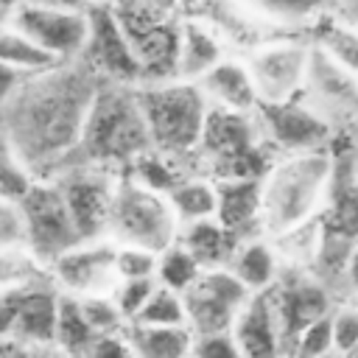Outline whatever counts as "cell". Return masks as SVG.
Segmentation results:
<instances>
[{
  "mask_svg": "<svg viewBox=\"0 0 358 358\" xmlns=\"http://www.w3.org/2000/svg\"><path fill=\"white\" fill-rule=\"evenodd\" d=\"M302 95L336 126L344 120L358 123V76L333 62L316 45L310 50V70Z\"/></svg>",
  "mask_w": 358,
  "mask_h": 358,
  "instance_id": "ac0fdd59",
  "label": "cell"
},
{
  "mask_svg": "<svg viewBox=\"0 0 358 358\" xmlns=\"http://www.w3.org/2000/svg\"><path fill=\"white\" fill-rule=\"evenodd\" d=\"M112 8L140 62L143 84L176 78L182 42V20H176V11H159L143 0H112Z\"/></svg>",
  "mask_w": 358,
  "mask_h": 358,
  "instance_id": "ba28073f",
  "label": "cell"
},
{
  "mask_svg": "<svg viewBox=\"0 0 358 358\" xmlns=\"http://www.w3.org/2000/svg\"><path fill=\"white\" fill-rule=\"evenodd\" d=\"M274 305H277V319H280V333H282V352H294V344L299 333L316 322L319 316L333 310V291L310 274V268L302 266H285L271 285Z\"/></svg>",
  "mask_w": 358,
  "mask_h": 358,
  "instance_id": "4fadbf2b",
  "label": "cell"
},
{
  "mask_svg": "<svg viewBox=\"0 0 358 358\" xmlns=\"http://www.w3.org/2000/svg\"><path fill=\"white\" fill-rule=\"evenodd\" d=\"M62 285L53 271H42L31 280L3 285L0 299V330L3 350H59L56 324L62 305Z\"/></svg>",
  "mask_w": 358,
  "mask_h": 358,
  "instance_id": "8992f818",
  "label": "cell"
},
{
  "mask_svg": "<svg viewBox=\"0 0 358 358\" xmlns=\"http://www.w3.org/2000/svg\"><path fill=\"white\" fill-rule=\"evenodd\" d=\"M157 285H159L157 277H129V280H117L112 296H115L120 313L129 322H134L140 316V310L145 308V302L151 299V294L157 291Z\"/></svg>",
  "mask_w": 358,
  "mask_h": 358,
  "instance_id": "d590c367",
  "label": "cell"
},
{
  "mask_svg": "<svg viewBox=\"0 0 358 358\" xmlns=\"http://www.w3.org/2000/svg\"><path fill=\"white\" fill-rule=\"evenodd\" d=\"M252 291L235 277L229 266L204 268L201 277L185 291L187 305V324L196 336L215 333V330H232L241 308Z\"/></svg>",
  "mask_w": 358,
  "mask_h": 358,
  "instance_id": "5bb4252c",
  "label": "cell"
},
{
  "mask_svg": "<svg viewBox=\"0 0 358 358\" xmlns=\"http://www.w3.org/2000/svg\"><path fill=\"white\" fill-rule=\"evenodd\" d=\"M179 241L199 257V263L204 268H215V266H229L235 249H238V238L215 218H199V221H187L179 229Z\"/></svg>",
  "mask_w": 358,
  "mask_h": 358,
  "instance_id": "d4e9b609",
  "label": "cell"
},
{
  "mask_svg": "<svg viewBox=\"0 0 358 358\" xmlns=\"http://www.w3.org/2000/svg\"><path fill=\"white\" fill-rule=\"evenodd\" d=\"M98 330L90 324L81 299L76 294L62 291V305H59V324H56V347L59 352L70 355H87L90 344L95 341Z\"/></svg>",
  "mask_w": 358,
  "mask_h": 358,
  "instance_id": "4dcf8cb0",
  "label": "cell"
},
{
  "mask_svg": "<svg viewBox=\"0 0 358 358\" xmlns=\"http://www.w3.org/2000/svg\"><path fill=\"white\" fill-rule=\"evenodd\" d=\"M182 221L168 199V193L154 190L134 176L123 173L115 193L109 238L117 243H134L154 252H162L173 241H179Z\"/></svg>",
  "mask_w": 358,
  "mask_h": 358,
  "instance_id": "52a82bcc",
  "label": "cell"
},
{
  "mask_svg": "<svg viewBox=\"0 0 358 358\" xmlns=\"http://www.w3.org/2000/svg\"><path fill=\"white\" fill-rule=\"evenodd\" d=\"M90 39L81 53V62H87L103 81L117 84H143L140 62L115 17L112 3H92L90 8Z\"/></svg>",
  "mask_w": 358,
  "mask_h": 358,
  "instance_id": "2e32d148",
  "label": "cell"
},
{
  "mask_svg": "<svg viewBox=\"0 0 358 358\" xmlns=\"http://www.w3.org/2000/svg\"><path fill=\"white\" fill-rule=\"evenodd\" d=\"M218 182V221L238 238H257L263 232V176L215 179Z\"/></svg>",
  "mask_w": 358,
  "mask_h": 358,
  "instance_id": "44dd1931",
  "label": "cell"
},
{
  "mask_svg": "<svg viewBox=\"0 0 358 358\" xmlns=\"http://www.w3.org/2000/svg\"><path fill=\"white\" fill-rule=\"evenodd\" d=\"M204 266L199 263V257L182 243V241H173L171 246H165L159 252V266H157V280L162 285H171L176 291H187L199 277H201Z\"/></svg>",
  "mask_w": 358,
  "mask_h": 358,
  "instance_id": "d6a6232c",
  "label": "cell"
},
{
  "mask_svg": "<svg viewBox=\"0 0 358 358\" xmlns=\"http://www.w3.org/2000/svg\"><path fill=\"white\" fill-rule=\"evenodd\" d=\"M333 176L327 148L282 154L263 176V232L280 235L324 210Z\"/></svg>",
  "mask_w": 358,
  "mask_h": 358,
  "instance_id": "3957f363",
  "label": "cell"
},
{
  "mask_svg": "<svg viewBox=\"0 0 358 358\" xmlns=\"http://www.w3.org/2000/svg\"><path fill=\"white\" fill-rule=\"evenodd\" d=\"M266 151H277L263 129V120L255 112H238L213 106L207 112L201 145H199V162L207 165L215 179H252L266 176V171L274 165Z\"/></svg>",
  "mask_w": 358,
  "mask_h": 358,
  "instance_id": "5b68a950",
  "label": "cell"
},
{
  "mask_svg": "<svg viewBox=\"0 0 358 358\" xmlns=\"http://www.w3.org/2000/svg\"><path fill=\"white\" fill-rule=\"evenodd\" d=\"M313 45L302 39H268L249 50L246 64L257 84L260 101H288L305 92Z\"/></svg>",
  "mask_w": 358,
  "mask_h": 358,
  "instance_id": "7c38bea8",
  "label": "cell"
},
{
  "mask_svg": "<svg viewBox=\"0 0 358 358\" xmlns=\"http://www.w3.org/2000/svg\"><path fill=\"white\" fill-rule=\"evenodd\" d=\"M117 277L129 280V277H157V266H159V252L145 249V246H134V243H117Z\"/></svg>",
  "mask_w": 358,
  "mask_h": 358,
  "instance_id": "74e56055",
  "label": "cell"
},
{
  "mask_svg": "<svg viewBox=\"0 0 358 358\" xmlns=\"http://www.w3.org/2000/svg\"><path fill=\"white\" fill-rule=\"evenodd\" d=\"M101 76L81 59L25 76L3 101V145L36 176H50L78 145Z\"/></svg>",
  "mask_w": 358,
  "mask_h": 358,
  "instance_id": "6da1fadb",
  "label": "cell"
},
{
  "mask_svg": "<svg viewBox=\"0 0 358 358\" xmlns=\"http://www.w3.org/2000/svg\"><path fill=\"white\" fill-rule=\"evenodd\" d=\"M81 299V308L90 319V324L98 330V333H109V330H123L129 324V319L120 313L117 302L112 294H87V296H78Z\"/></svg>",
  "mask_w": 358,
  "mask_h": 358,
  "instance_id": "8d00e7d4",
  "label": "cell"
},
{
  "mask_svg": "<svg viewBox=\"0 0 358 358\" xmlns=\"http://www.w3.org/2000/svg\"><path fill=\"white\" fill-rule=\"evenodd\" d=\"M50 179L59 182L81 238L84 241L106 238L112 207H115V193L120 182L117 171L106 165L76 162V165H62L59 171L50 173Z\"/></svg>",
  "mask_w": 358,
  "mask_h": 358,
  "instance_id": "9c48e42d",
  "label": "cell"
},
{
  "mask_svg": "<svg viewBox=\"0 0 358 358\" xmlns=\"http://www.w3.org/2000/svg\"><path fill=\"white\" fill-rule=\"evenodd\" d=\"M322 224L324 232L358 241V168L352 145L333 154V176L322 210Z\"/></svg>",
  "mask_w": 358,
  "mask_h": 358,
  "instance_id": "d6986e66",
  "label": "cell"
},
{
  "mask_svg": "<svg viewBox=\"0 0 358 358\" xmlns=\"http://www.w3.org/2000/svg\"><path fill=\"white\" fill-rule=\"evenodd\" d=\"M126 336L134 355L145 358H176V355H193L196 333L190 324H145V322H129Z\"/></svg>",
  "mask_w": 358,
  "mask_h": 358,
  "instance_id": "cb8c5ba5",
  "label": "cell"
},
{
  "mask_svg": "<svg viewBox=\"0 0 358 358\" xmlns=\"http://www.w3.org/2000/svg\"><path fill=\"white\" fill-rule=\"evenodd\" d=\"M0 62H3V67L20 70L25 76L48 73V70L64 64L59 56H53L36 39H31L28 34H22L20 28H14L8 22H3V34H0Z\"/></svg>",
  "mask_w": 358,
  "mask_h": 358,
  "instance_id": "4316f807",
  "label": "cell"
},
{
  "mask_svg": "<svg viewBox=\"0 0 358 358\" xmlns=\"http://www.w3.org/2000/svg\"><path fill=\"white\" fill-rule=\"evenodd\" d=\"M199 84L213 106L238 109V112H255L260 106V92L246 62L221 59L213 70H207L199 78Z\"/></svg>",
  "mask_w": 358,
  "mask_h": 358,
  "instance_id": "7402d4cb",
  "label": "cell"
},
{
  "mask_svg": "<svg viewBox=\"0 0 358 358\" xmlns=\"http://www.w3.org/2000/svg\"><path fill=\"white\" fill-rule=\"evenodd\" d=\"M168 199H171V204H173V210H176L182 224L218 215V182L204 179L201 173H187L168 193Z\"/></svg>",
  "mask_w": 358,
  "mask_h": 358,
  "instance_id": "f1b7e54d",
  "label": "cell"
},
{
  "mask_svg": "<svg viewBox=\"0 0 358 358\" xmlns=\"http://www.w3.org/2000/svg\"><path fill=\"white\" fill-rule=\"evenodd\" d=\"M117 241L112 243L109 238H95V241H81L78 246L67 249L62 257L50 263V271L62 291L87 296V294H112L117 285Z\"/></svg>",
  "mask_w": 358,
  "mask_h": 358,
  "instance_id": "e0dca14e",
  "label": "cell"
},
{
  "mask_svg": "<svg viewBox=\"0 0 358 358\" xmlns=\"http://www.w3.org/2000/svg\"><path fill=\"white\" fill-rule=\"evenodd\" d=\"M22 3H36V6H50V8H76V11L90 8V0H22Z\"/></svg>",
  "mask_w": 358,
  "mask_h": 358,
  "instance_id": "ee69618b",
  "label": "cell"
},
{
  "mask_svg": "<svg viewBox=\"0 0 358 358\" xmlns=\"http://www.w3.org/2000/svg\"><path fill=\"white\" fill-rule=\"evenodd\" d=\"M333 341H336V352L350 355L358 347V302L344 305V308H333Z\"/></svg>",
  "mask_w": 358,
  "mask_h": 358,
  "instance_id": "60d3db41",
  "label": "cell"
},
{
  "mask_svg": "<svg viewBox=\"0 0 358 358\" xmlns=\"http://www.w3.org/2000/svg\"><path fill=\"white\" fill-rule=\"evenodd\" d=\"M151 148H154V140L140 106L137 87L101 81L84 134L76 151L62 165L84 162V165H106L120 171V168H129L140 154Z\"/></svg>",
  "mask_w": 358,
  "mask_h": 358,
  "instance_id": "7a4b0ae2",
  "label": "cell"
},
{
  "mask_svg": "<svg viewBox=\"0 0 358 358\" xmlns=\"http://www.w3.org/2000/svg\"><path fill=\"white\" fill-rule=\"evenodd\" d=\"M0 243L3 249H28V224L20 201L3 199L0 204Z\"/></svg>",
  "mask_w": 358,
  "mask_h": 358,
  "instance_id": "ab89813d",
  "label": "cell"
},
{
  "mask_svg": "<svg viewBox=\"0 0 358 358\" xmlns=\"http://www.w3.org/2000/svg\"><path fill=\"white\" fill-rule=\"evenodd\" d=\"M134 322H145V324H187L185 294L159 282Z\"/></svg>",
  "mask_w": 358,
  "mask_h": 358,
  "instance_id": "836d02e7",
  "label": "cell"
},
{
  "mask_svg": "<svg viewBox=\"0 0 358 358\" xmlns=\"http://www.w3.org/2000/svg\"><path fill=\"white\" fill-rule=\"evenodd\" d=\"M143 3H148L159 11H179V0H143Z\"/></svg>",
  "mask_w": 358,
  "mask_h": 358,
  "instance_id": "bcb514c9",
  "label": "cell"
},
{
  "mask_svg": "<svg viewBox=\"0 0 358 358\" xmlns=\"http://www.w3.org/2000/svg\"><path fill=\"white\" fill-rule=\"evenodd\" d=\"M137 95L154 148L187 165L199 162V145L210 112L201 84L185 78L137 84Z\"/></svg>",
  "mask_w": 358,
  "mask_h": 358,
  "instance_id": "277c9868",
  "label": "cell"
},
{
  "mask_svg": "<svg viewBox=\"0 0 358 358\" xmlns=\"http://www.w3.org/2000/svg\"><path fill=\"white\" fill-rule=\"evenodd\" d=\"M322 238H324V224H322V213L280 232V235H271V243L280 255V260L285 266H302V268H310V263L316 260L319 255V246H322Z\"/></svg>",
  "mask_w": 358,
  "mask_h": 358,
  "instance_id": "f546056e",
  "label": "cell"
},
{
  "mask_svg": "<svg viewBox=\"0 0 358 358\" xmlns=\"http://www.w3.org/2000/svg\"><path fill=\"white\" fill-rule=\"evenodd\" d=\"M229 268L249 291H263L277 282V277L282 271V260L271 241L246 238L238 243V249L229 260Z\"/></svg>",
  "mask_w": 358,
  "mask_h": 358,
  "instance_id": "484cf974",
  "label": "cell"
},
{
  "mask_svg": "<svg viewBox=\"0 0 358 358\" xmlns=\"http://www.w3.org/2000/svg\"><path fill=\"white\" fill-rule=\"evenodd\" d=\"M221 59H227V42L221 31L210 22L185 17L182 20V42H179V67L176 78L199 81L207 70H213Z\"/></svg>",
  "mask_w": 358,
  "mask_h": 358,
  "instance_id": "603a6c76",
  "label": "cell"
},
{
  "mask_svg": "<svg viewBox=\"0 0 358 358\" xmlns=\"http://www.w3.org/2000/svg\"><path fill=\"white\" fill-rule=\"evenodd\" d=\"M313 45L322 48L333 62L358 76V22L347 17L324 14L313 28Z\"/></svg>",
  "mask_w": 358,
  "mask_h": 358,
  "instance_id": "83f0119b",
  "label": "cell"
},
{
  "mask_svg": "<svg viewBox=\"0 0 358 358\" xmlns=\"http://www.w3.org/2000/svg\"><path fill=\"white\" fill-rule=\"evenodd\" d=\"M355 302H358V296H355Z\"/></svg>",
  "mask_w": 358,
  "mask_h": 358,
  "instance_id": "c3c4849f",
  "label": "cell"
},
{
  "mask_svg": "<svg viewBox=\"0 0 358 358\" xmlns=\"http://www.w3.org/2000/svg\"><path fill=\"white\" fill-rule=\"evenodd\" d=\"M347 296H358V243L352 249V257H350V266H347Z\"/></svg>",
  "mask_w": 358,
  "mask_h": 358,
  "instance_id": "7bdbcfd3",
  "label": "cell"
},
{
  "mask_svg": "<svg viewBox=\"0 0 358 358\" xmlns=\"http://www.w3.org/2000/svg\"><path fill=\"white\" fill-rule=\"evenodd\" d=\"M238 3L271 22L296 25V22H310L330 11H338L341 0H238Z\"/></svg>",
  "mask_w": 358,
  "mask_h": 358,
  "instance_id": "1f68e13d",
  "label": "cell"
},
{
  "mask_svg": "<svg viewBox=\"0 0 358 358\" xmlns=\"http://www.w3.org/2000/svg\"><path fill=\"white\" fill-rule=\"evenodd\" d=\"M193 355H241V347L232 330H215V333L196 336Z\"/></svg>",
  "mask_w": 358,
  "mask_h": 358,
  "instance_id": "b9f144b4",
  "label": "cell"
},
{
  "mask_svg": "<svg viewBox=\"0 0 358 358\" xmlns=\"http://www.w3.org/2000/svg\"><path fill=\"white\" fill-rule=\"evenodd\" d=\"M257 115L263 120L268 143L280 154H302L327 148L336 137V123L319 112L305 95L288 101H260Z\"/></svg>",
  "mask_w": 358,
  "mask_h": 358,
  "instance_id": "8fae6325",
  "label": "cell"
},
{
  "mask_svg": "<svg viewBox=\"0 0 358 358\" xmlns=\"http://www.w3.org/2000/svg\"><path fill=\"white\" fill-rule=\"evenodd\" d=\"M39 176L28 162H22L8 145H3V168H0V193L8 201H22V196L34 187Z\"/></svg>",
  "mask_w": 358,
  "mask_h": 358,
  "instance_id": "e575fe53",
  "label": "cell"
},
{
  "mask_svg": "<svg viewBox=\"0 0 358 358\" xmlns=\"http://www.w3.org/2000/svg\"><path fill=\"white\" fill-rule=\"evenodd\" d=\"M241 355H277L282 352V333L271 288L252 291L232 324Z\"/></svg>",
  "mask_w": 358,
  "mask_h": 358,
  "instance_id": "ffe728a7",
  "label": "cell"
},
{
  "mask_svg": "<svg viewBox=\"0 0 358 358\" xmlns=\"http://www.w3.org/2000/svg\"><path fill=\"white\" fill-rule=\"evenodd\" d=\"M3 22L20 28L31 39H36L45 50L59 56L62 62L81 59L90 39V11L76 8H50L36 3H20Z\"/></svg>",
  "mask_w": 358,
  "mask_h": 358,
  "instance_id": "9a60e30c",
  "label": "cell"
},
{
  "mask_svg": "<svg viewBox=\"0 0 358 358\" xmlns=\"http://www.w3.org/2000/svg\"><path fill=\"white\" fill-rule=\"evenodd\" d=\"M352 148H355V168H358V134H355V143H352Z\"/></svg>",
  "mask_w": 358,
  "mask_h": 358,
  "instance_id": "7dc6e473",
  "label": "cell"
},
{
  "mask_svg": "<svg viewBox=\"0 0 358 358\" xmlns=\"http://www.w3.org/2000/svg\"><path fill=\"white\" fill-rule=\"evenodd\" d=\"M336 352V341H333V310L319 316L316 322H310L296 344H294V355H327Z\"/></svg>",
  "mask_w": 358,
  "mask_h": 358,
  "instance_id": "f35d334b",
  "label": "cell"
},
{
  "mask_svg": "<svg viewBox=\"0 0 358 358\" xmlns=\"http://www.w3.org/2000/svg\"><path fill=\"white\" fill-rule=\"evenodd\" d=\"M20 207L28 224V249L45 266H50L56 257L84 241L56 179L39 176L34 187L22 196Z\"/></svg>",
  "mask_w": 358,
  "mask_h": 358,
  "instance_id": "30bf717a",
  "label": "cell"
},
{
  "mask_svg": "<svg viewBox=\"0 0 358 358\" xmlns=\"http://www.w3.org/2000/svg\"><path fill=\"white\" fill-rule=\"evenodd\" d=\"M338 14L352 20V22H358V0H341L338 3Z\"/></svg>",
  "mask_w": 358,
  "mask_h": 358,
  "instance_id": "f6af8a7d",
  "label": "cell"
}]
</instances>
